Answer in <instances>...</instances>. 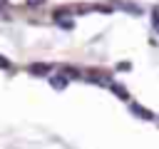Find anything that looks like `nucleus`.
<instances>
[{"mask_svg": "<svg viewBox=\"0 0 159 149\" xmlns=\"http://www.w3.org/2000/svg\"><path fill=\"white\" fill-rule=\"evenodd\" d=\"M50 82H52L57 89H62V87H65V79H62V74H55V77H50Z\"/></svg>", "mask_w": 159, "mask_h": 149, "instance_id": "obj_3", "label": "nucleus"}, {"mask_svg": "<svg viewBox=\"0 0 159 149\" xmlns=\"http://www.w3.org/2000/svg\"><path fill=\"white\" fill-rule=\"evenodd\" d=\"M154 27L159 30V10H154Z\"/></svg>", "mask_w": 159, "mask_h": 149, "instance_id": "obj_6", "label": "nucleus"}, {"mask_svg": "<svg viewBox=\"0 0 159 149\" xmlns=\"http://www.w3.org/2000/svg\"><path fill=\"white\" fill-rule=\"evenodd\" d=\"M7 10V0H0V12H5Z\"/></svg>", "mask_w": 159, "mask_h": 149, "instance_id": "obj_7", "label": "nucleus"}, {"mask_svg": "<svg viewBox=\"0 0 159 149\" xmlns=\"http://www.w3.org/2000/svg\"><path fill=\"white\" fill-rule=\"evenodd\" d=\"M132 112H134L137 117H142V119H154V114H152L149 109H144V107H139V104H132Z\"/></svg>", "mask_w": 159, "mask_h": 149, "instance_id": "obj_2", "label": "nucleus"}, {"mask_svg": "<svg viewBox=\"0 0 159 149\" xmlns=\"http://www.w3.org/2000/svg\"><path fill=\"white\" fill-rule=\"evenodd\" d=\"M0 70H12V65H10V60H5L2 55H0Z\"/></svg>", "mask_w": 159, "mask_h": 149, "instance_id": "obj_5", "label": "nucleus"}, {"mask_svg": "<svg viewBox=\"0 0 159 149\" xmlns=\"http://www.w3.org/2000/svg\"><path fill=\"white\" fill-rule=\"evenodd\" d=\"M112 89H114V92H117L122 99H127V92H124V87H119V84H112Z\"/></svg>", "mask_w": 159, "mask_h": 149, "instance_id": "obj_4", "label": "nucleus"}, {"mask_svg": "<svg viewBox=\"0 0 159 149\" xmlns=\"http://www.w3.org/2000/svg\"><path fill=\"white\" fill-rule=\"evenodd\" d=\"M27 2H32V5H37V2H42V0H27Z\"/></svg>", "mask_w": 159, "mask_h": 149, "instance_id": "obj_8", "label": "nucleus"}, {"mask_svg": "<svg viewBox=\"0 0 159 149\" xmlns=\"http://www.w3.org/2000/svg\"><path fill=\"white\" fill-rule=\"evenodd\" d=\"M27 70L30 74H50V65H42V62H32Z\"/></svg>", "mask_w": 159, "mask_h": 149, "instance_id": "obj_1", "label": "nucleus"}]
</instances>
